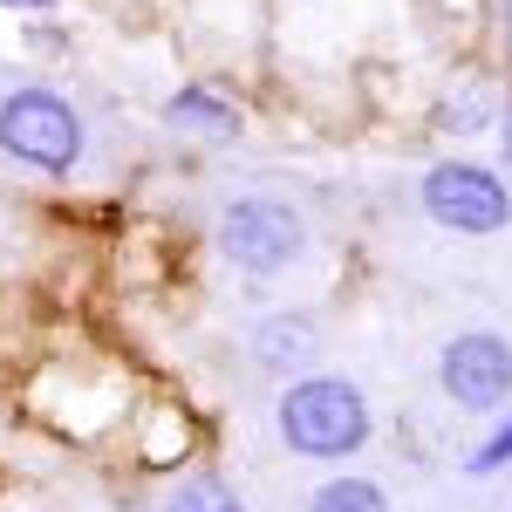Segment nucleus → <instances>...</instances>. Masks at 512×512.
I'll return each mask as SVG.
<instances>
[{"mask_svg": "<svg viewBox=\"0 0 512 512\" xmlns=\"http://www.w3.org/2000/svg\"><path fill=\"white\" fill-rule=\"evenodd\" d=\"M280 444L287 451H301V458H321V465H335V458H355L369 431H376V417H369V396L355 390L349 376H294L287 390H280Z\"/></svg>", "mask_w": 512, "mask_h": 512, "instance_id": "1", "label": "nucleus"}, {"mask_svg": "<svg viewBox=\"0 0 512 512\" xmlns=\"http://www.w3.org/2000/svg\"><path fill=\"white\" fill-rule=\"evenodd\" d=\"M219 246L239 274H287L308 253V226L280 198H233L226 219H219Z\"/></svg>", "mask_w": 512, "mask_h": 512, "instance_id": "2", "label": "nucleus"}, {"mask_svg": "<svg viewBox=\"0 0 512 512\" xmlns=\"http://www.w3.org/2000/svg\"><path fill=\"white\" fill-rule=\"evenodd\" d=\"M0 151L35 171H69L82 158V117L48 89H14L0 103Z\"/></svg>", "mask_w": 512, "mask_h": 512, "instance_id": "3", "label": "nucleus"}, {"mask_svg": "<svg viewBox=\"0 0 512 512\" xmlns=\"http://www.w3.org/2000/svg\"><path fill=\"white\" fill-rule=\"evenodd\" d=\"M437 383L458 410H506L512 403V342L506 335H451L437 355Z\"/></svg>", "mask_w": 512, "mask_h": 512, "instance_id": "4", "label": "nucleus"}, {"mask_svg": "<svg viewBox=\"0 0 512 512\" xmlns=\"http://www.w3.org/2000/svg\"><path fill=\"white\" fill-rule=\"evenodd\" d=\"M424 212L451 233H499L512 226V192L485 164H437L424 178Z\"/></svg>", "mask_w": 512, "mask_h": 512, "instance_id": "5", "label": "nucleus"}, {"mask_svg": "<svg viewBox=\"0 0 512 512\" xmlns=\"http://www.w3.org/2000/svg\"><path fill=\"white\" fill-rule=\"evenodd\" d=\"M321 355V328L301 308H280V315H260L253 328V362L274 369V376H308Z\"/></svg>", "mask_w": 512, "mask_h": 512, "instance_id": "6", "label": "nucleus"}, {"mask_svg": "<svg viewBox=\"0 0 512 512\" xmlns=\"http://www.w3.org/2000/svg\"><path fill=\"white\" fill-rule=\"evenodd\" d=\"M164 512H246V499H239L219 472H192V478H178V485L164 492Z\"/></svg>", "mask_w": 512, "mask_h": 512, "instance_id": "7", "label": "nucleus"}, {"mask_svg": "<svg viewBox=\"0 0 512 512\" xmlns=\"http://www.w3.org/2000/svg\"><path fill=\"white\" fill-rule=\"evenodd\" d=\"M308 512H390V499L376 478H321Z\"/></svg>", "mask_w": 512, "mask_h": 512, "instance_id": "8", "label": "nucleus"}, {"mask_svg": "<svg viewBox=\"0 0 512 512\" xmlns=\"http://www.w3.org/2000/svg\"><path fill=\"white\" fill-rule=\"evenodd\" d=\"M506 465H512V410H506V424H492L485 444L465 458V478H492V472H506Z\"/></svg>", "mask_w": 512, "mask_h": 512, "instance_id": "9", "label": "nucleus"}, {"mask_svg": "<svg viewBox=\"0 0 512 512\" xmlns=\"http://www.w3.org/2000/svg\"><path fill=\"white\" fill-rule=\"evenodd\" d=\"M171 117L178 123H205V130H239V117L226 103H212L205 89H185V96H171Z\"/></svg>", "mask_w": 512, "mask_h": 512, "instance_id": "10", "label": "nucleus"}, {"mask_svg": "<svg viewBox=\"0 0 512 512\" xmlns=\"http://www.w3.org/2000/svg\"><path fill=\"white\" fill-rule=\"evenodd\" d=\"M492 21H499V28L512 35V0H492Z\"/></svg>", "mask_w": 512, "mask_h": 512, "instance_id": "11", "label": "nucleus"}, {"mask_svg": "<svg viewBox=\"0 0 512 512\" xmlns=\"http://www.w3.org/2000/svg\"><path fill=\"white\" fill-rule=\"evenodd\" d=\"M506 151H512V103H506Z\"/></svg>", "mask_w": 512, "mask_h": 512, "instance_id": "12", "label": "nucleus"}, {"mask_svg": "<svg viewBox=\"0 0 512 512\" xmlns=\"http://www.w3.org/2000/svg\"><path fill=\"white\" fill-rule=\"evenodd\" d=\"M14 7H48V0H14Z\"/></svg>", "mask_w": 512, "mask_h": 512, "instance_id": "13", "label": "nucleus"}]
</instances>
